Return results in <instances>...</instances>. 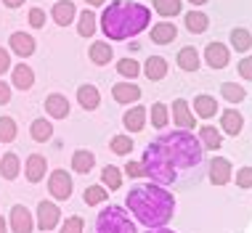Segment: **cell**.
Instances as JSON below:
<instances>
[{"mask_svg": "<svg viewBox=\"0 0 252 233\" xmlns=\"http://www.w3.org/2000/svg\"><path fill=\"white\" fill-rule=\"evenodd\" d=\"M239 74H242L244 80H252V56L239 61Z\"/></svg>", "mask_w": 252, "mask_h": 233, "instance_id": "cell-44", "label": "cell"}, {"mask_svg": "<svg viewBox=\"0 0 252 233\" xmlns=\"http://www.w3.org/2000/svg\"><path fill=\"white\" fill-rule=\"evenodd\" d=\"M11 101V85H5V82H0V106L8 104Z\"/></svg>", "mask_w": 252, "mask_h": 233, "instance_id": "cell-45", "label": "cell"}, {"mask_svg": "<svg viewBox=\"0 0 252 233\" xmlns=\"http://www.w3.org/2000/svg\"><path fill=\"white\" fill-rule=\"evenodd\" d=\"M231 45L236 48V51H250V45H252V35L247 29H242V27H236L234 32H231Z\"/></svg>", "mask_w": 252, "mask_h": 233, "instance_id": "cell-31", "label": "cell"}, {"mask_svg": "<svg viewBox=\"0 0 252 233\" xmlns=\"http://www.w3.org/2000/svg\"><path fill=\"white\" fill-rule=\"evenodd\" d=\"M83 231H85L83 217H66V223L61 225V233H83Z\"/></svg>", "mask_w": 252, "mask_h": 233, "instance_id": "cell-40", "label": "cell"}, {"mask_svg": "<svg viewBox=\"0 0 252 233\" xmlns=\"http://www.w3.org/2000/svg\"><path fill=\"white\" fill-rule=\"evenodd\" d=\"M45 112H48L53 119H66L69 116V101H66V95H59L53 93L45 98Z\"/></svg>", "mask_w": 252, "mask_h": 233, "instance_id": "cell-11", "label": "cell"}, {"mask_svg": "<svg viewBox=\"0 0 252 233\" xmlns=\"http://www.w3.org/2000/svg\"><path fill=\"white\" fill-rule=\"evenodd\" d=\"M152 19V11L135 0H114L101 16V29L109 40H127L144 32Z\"/></svg>", "mask_w": 252, "mask_h": 233, "instance_id": "cell-3", "label": "cell"}, {"mask_svg": "<svg viewBox=\"0 0 252 233\" xmlns=\"http://www.w3.org/2000/svg\"><path fill=\"white\" fill-rule=\"evenodd\" d=\"M127 209L135 215V220L146 228H162L173 220L175 215V199L159 183H146V186H133L125 199Z\"/></svg>", "mask_w": 252, "mask_h": 233, "instance_id": "cell-2", "label": "cell"}, {"mask_svg": "<svg viewBox=\"0 0 252 233\" xmlns=\"http://www.w3.org/2000/svg\"><path fill=\"white\" fill-rule=\"evenodd\" d=\"M152 125L154 127H167V106L165 104L152 106Z\"/></svg>", "mask_w": 252, "mask_h": 233, "instance_id": "cell-39", "label": "cell"}, {"mask_svg": "<svg viewBox=\"0 0 252 233\" xmlns=\"http://www.w3.org/2000/svg\"><path fill=\"white\" fill-rule=\"evenodd\" d=\"M173 119H175V125L183 127V130L194 127V114H191V109H189V104L183 98H178L173 104Z\"/></svg>", "mask_w": 252, "mask_h": 233, "instance_id": "cell-14", "label": "cell"}, {"mask_svg": "<svg viewBox=\"0 0 252 233\" xmlns=\"http://www.w3.org/2000/svg\"><path fill=\"white\" fill-rule=\"evenodd\" d=\"M236 186L239 188H252V167H242L236 173Z\"/></svg>", "mask_w": 252, "mask_h": 233, "instance_id": "cell-41", "label": "cell"}, {"mask_svg": "<svg viewBox=\"0 0 252 233\" xmlns=\"http://www.w3.org/2000/svg\"><path fill=\"white\" fill-rule=\"evenodd\" d=\"M3 3H5V5H8V8H19V5H22V3H24V0H3Z\"/></svg>", "mask_w": 252, "mask_h": 233, "instance_id": "cell-47", "label": "cell"}, {"mask_svg": "<svg viewBox=\"0 0 252 233\" xmlns=\"http://www.w3.org/2000/svg\"><path fill=\"white\" fill-rule=\"evenodd\" d=\"M93 164H96V156L88 151V148L74 151V156H72V170H74V173L85 175V173H91V170H93Z\"/></svg>", "mask_w": 252, "mask_h": 233, "instance_id": "cell-16", "label": "cell"}, {"mask_svg": "<svg viewBox=\"0 0 252 233\" xmlns=\"http://www.w3.org/2000/svg\"><path fill=\"white\" fill-rule=\"evenodd\" d=\"M122 170H125L130 177H144V164H141V162H127Z\"/></svg>", "mask_w": 252, "mask_h": 233, "instance_id": "cell-43", "label": "cell"}, {"mask_svg": "<svg viewBox=\"0 0 252 233\" xmlns=\"http://www.w3.org/2000/svg\"><path fill=\"white\" fill-rule=\"evenodd\" d=\"M242 125H244V119H242V114L236 112V109H228V112H223V116H220V127L226 130L228 135H239V133H242Z\"/></svg>", "mask_w": 252, "mask_h": 233, "instance_id": "cell-17", "label": "cell"}, {"mask_svg": "<svg viewBox=\"0 0 252 233\" xmlns=\"http://www.w3.org/2000/svg\"><path fill=\"white\" fill-rule=\"evenodd\" d=\"M199 143H202V148H220V133H218L215 127H210V125H204L199 130Z\"/></svg>", "mask_w": 252, "mask_h": 233, "instance_id": "cell-27", "label": "cell"}, {"mask_svg": "<svg viewBox=\"0 0 252 233\" xmlns=\"http://www.w3.org/2000/svg\"><path fill=\"white\" fill-rule=\"evenodd\" d=\"M19 170H22V164H19V156L8 151L3 154V159H0V175L5 177V180H13V177L19 175Z\"/></svg>", "mask_w": 252, "mask_h": 233, "instance_id": "cell-20", "label": "cell"}, {"mask_svg": "<svg viewBox=\"0 0 252 233\" xmlns=\"http://www.w3.org/2000/svg\"><path fill=\"white\" fill-rule=\"evenodd\" d=\"M220 95L226 101H231V104H239V101H244V87L234 85V82H223V85H220Z\"/></svg>", "mask_w": 252, "mask_h": 233, "instance_id": "cell-33", "label": "cell"}, {"mask_svg": "<svg viewBox=\"0 0 252 233\" xmlns=\"http://www.w3.org/2000/svg\"><path fill=\"white\" fill-rule=\"evenodd\" d=\"M11 85H16L19 90H30V87L35 85V72H32L27 64H19L16 69H13V82Z\"/></svg>", "mask_w": 252, "mask_h": 233, "instance_id": "cell-18", "label": "cell"}, {"mask_svg": "<svg viewBox=\"0 0 252 233\" xmlns=\"http://www.w3.org/2000/svg\"><path fill=\"white\" fill-rule=\"evenodd\" d=\"M74 19V3H69V0H61V3L53 5V22L66 27Z\"/></svg>", "mask_w": 252, "mask_h": 233, "instance_id": "cell-24", "label": "cell"}, {"mask_svg": "<svg viewBox=\"0 0 252 233\" xmlns=\"http://www.w3.org/2000/svg\"><path fill=\"white\" fill-rule=\"evenodd\" d=\"M101 183H104L109 191H117L122 186V173H120L117 167H112V164H106L104 173H101Z\"/></svg>", "mask_w": 252, "mask_h": 233, "instance_id": "cell-28", "label": "cell"}, {"mask_svg": "<svg viewBox=\"0 0 252 233\" xmlns=\"http://www.w3.org/2000/svg\"><path fill=\"white\" fill-rule=\"evenodd\" d=\"M77 32H80V35H83V37H91L93 35V32H96V16H93V13L91 11H83V13H80V24H77Z\"/></svg>", "mask_w": 252, "mask_h": 233, "instance_id": "cell-34", "label": "cell"}, {"mask_svg": "<svg viewBox=\"0 0 252 233\" xmlns=\"http://www.w3.org/2000/svg\"><path fill=\"white\" fill-rule=\"evenodd\" d=\"M30 133H32V138H35L37 143H45V141H51V135H53V125L48 119H35Z\"/></svg>", "mask_w": 252, "mask_h": 233, "instance_id": "cell-26", "label": "cell"}, {"mask_svg": "<svg viewBox=\"0 0 252 233\" xmlns=\"http://www.w3.org/2000/svg\"><path fill=\"white\" fill-rule=\"evenodd\" d=\"M11 51L16 53V56L27 58V56L35 53V40H32L30 35H24V32H13L11 35Z\"/></svg>", "mask_w": 252, "mask_h": 233, "instance_id": "cell-13", "label": "cell"}, {"mask_svg": "<svg viewBox=\"0 0 252 233\" xmlns=\"http://www.w3.org/2000/svg\"><path fill=\"white\" fill-rule=\"evenodd\" d=\"M175 35H178V29H175V24H170V22H159L157 27H152V40L159 43V45L173 43Z\"/></svg>", "mask_w": 252, "mask_h": 233, "instance_id": "cell-15", "label": "cell"}, {"mask_svg": "<svg viewBox=\"0 0 252 233\" xmlns=\"http://www.w3.org/2000/svg\"><path fill=\"white\" fill-rule=\"evenodd\" d=\"M5 231H8V223H5L3 217H0V233H5Z\"/></svg>", "mask_w": 252, "mask_h": 233, "instance_id": "cell-48", "label": "cell"}, {"mask_svg": "<svg viewBox=\"0 0 252 233\" xmlns=\"http://www.w3.org/2000/svg\"><path fill=\"white\" fill-rule=\"evenodd\" d=\"M154 8L159 16H178L181 13V0H154Z\"/></svg>", "mask_w": 252, "mask_h": 233, "instance_id": "cell-35", "label": "cell"}, {"mask_svg": "<svg viewBox=\"0 0 252 233\" xmlns=\"http://www.w3.org/2000/svg\"><path fill=\"white\" fill-rule=\"evenodd\" d=\"M13 138H16V122L11 116H0V141L11 143Z\"/></svg>", "mask_w": 252, "mask_h": 233, "instance_id": "cell-36", "label": "cell"}, {"mask_svg": "<svg viewBox=\"0 0 252 233\" xmlns=\"http://www.w3.org/2000/svg\"><path fill=\"white\" fill-rule=\"evenodd\" d=\"M144 72H146L149 80H165V74H167V61L162 58V56H152V58L146 61Z\"/></svg>", "mask_w": 252, "mask_h": 233, "instance_id": "cell-23", "label": "cell"}, {"mask_svg": "<svg viewBox=\"0 0 252 233\" xmlns=\"http://www.w3.org/2000/svg\"><path fill=\"white\" fill-rule=\"evenodd\" d=\"M8 66H11V56H8V51H3V48H0V74L8 72Z\"/></svg>", "mask_w": 252, "mask_h": 233, "instance_id": "cell-46", "label": "cell"}, {"mask_svg": "<svg viewBox=\"0 0 252 233\" xmlns=\"http://www.w3.org/2000/svg\"><path fill=\"white\" fill-rule=\"evenodd\" d=\"M30 24L40 29V27L45 24V11H43V8H32V11H30Z\"/></svg>", "mask_w": 252, "mask_h": 233, "instance_id": "cell-42", "label": "cell"}, {"mask_svg": "<svg viewBox=\"0 0 252 233\" xmlns=\"http://www.w3.org/2000/svg\"><path fill=\"white\" fill-rule=\"evenodd\" d=\"M189 3H194V5H202V3H207V0H189Z\"/></svg>", "mask_w": 252, "mask_h": 233, "instance_id": "cell-51", "label": "cell"}, {"mask_svg": "<svg viewBox=\"0 0 252 233\" xmlns=\"http://www.w3.org/2000/svg\"><path fill=\"white\" fill-rule=\"evenodd\" d=\"M109 148H112L114 154L125 156V154L133 148V141H130V135H114V138H112V143H109Z\"/></svg>", "mask_w": 252, "mask_h": 233, "instance_id": "cell-37", "label": "cell"}, {"mask_svg": "<svg viewBox=\"0 0 252 233\" xmlns=\"http://www.w3.org/2000/svg\"><path fill=\"white\" fill-rule=\"evenodd\" d=\"M91 61L93 64H109V61H112V45L109 43H93L91 45Z\"/></svg>", "mask_w": 252, "mask_h": 233, "instance_id": "cell-29", "label": "cell"}, {"mask_svg": "<svg viewBox=\"0 0 252 233\" xmlns=\"http://www.w3.org/2000/svg\"><path fill=\"white\" fill-rule=\"evenodd\" d=\"M106 196H109V191L104 186H91V188H85V204L88 207H96V204H104L106 202Z\"/></svg>", "mask_w": 252, "mask_h": 233, "instance_id": "cell-32", "label": "cell"}, {"mask_svg": "<svg viewBox=\"0 0 252 233\" xmlns=\"http://www.w3.org/2000/svg\"><path fill=\"white\" fill-rule=\"evenodd\" d=\"M85 3H91V5H104V0H85Z\"/></svg>", "mask_w": 252, "mask_h": 233, "instance_id": "cell-49", "label": "cell"}, {"mask_svg": "<svg viewBox=\"0 0 252 233\" xmlns=\"http://www.w3.org/2000/svg\"><path fill=\"white\" fill-rule=\"evenodd\" d=\"M210 180H213V186H226L231 180V162L223 159V156H213V162H210Z\"/></svg>", "mask_w": 252, "mask_h": 233, "instance_id": "cell-8", "label": "cell"}, {"mask_svg": "<svg viewBox=\"0 0 252 233\" xmlns=\"http://www.w3.org/2000/svg\"><path fill=\"white\" fill-rule=\"evenodd\" d=\"M112 95L117 104H133V101L141 98V87L138 85H130V82H117L112 87Z\"/></svg>", "mask_w": 252, "mask_h": 233, "instance_id": "cell-12", "label": "cell"}, {"mask_svg": "<svg viewBox=\"0 0 252 233\" xmlns=\"http://www.w3.org/2000/svg\"><path fill=\"white\" fill-rule=\"evenodd\" d=\"M178 64H181V69H186V72H196L199 69V53H196L194 48H181Z\"/></svg>", "mask_w": 252, "mask_h": 233, "instance_id": "cell-25", "label": "cell"}, {"mask_svg": "<svg viewBox=\"0 0 252 233\" xmlns=\"http://www.w3.org/2000/svg\"><path fill=\"white\" fill-rule=\"evenodd\" d=\"M59 220H61V209L53 202H40L37 204V228L43 233L53 231L59 225Z\"/></svg>", "mask_w": 252, "mask_h": 233, "instance_id": "cell-6", "label": "cell"}, {"mask_svg": "<svg viewBox=\"0 0 252 233\" xmlns=\"http://www.w3.org/2000/svg\"><path fill=\"white\" fill-rule=\"evenodd\" d=\"M96 233H138V231H135V223L130 220V215L117 204H112L104 212H98Z\"/></svg>", "mask_w": 252, "mask_h": 233, "instance_id": "cell-4", "label": "cell"}, {"mask_svg": "<svg viewBox=\"0 0 252 233\" xmlns=\"http://www.w3.org/2000/svg\"><path fill=\"white\" fill-rule=\"evenodd\" d=\"M202 143L194 138L189 130H175V133L159 135L154 143H149L144 151V175L149 180L170 186L178 177V170H191L202 162Z\"/></svg>", "mask_w": 252, "mask_h": 233, "instance_id": "cell-1", "label": "cell"}, {"mask_svg": "<svg viewBox=\"0 0 252 233\" xmlns=\"http://www.w3.org/2000/svg\"><path fill=\"white\" fill-rule=\"evenodd\" d=\"M194 112L202 116V119H210V116H215L218 112V104L213 95H196L194 98Z\"/></svg>", "mask_w": 252, "mask_h": 233, "instance_id": "cell-22", "label": "cell"}, {"mask_svg": "<svg viewBox=\"0 0 252 233\" xmlns=\"http://www.w3.org/2000/svg\"><path fill=\"white\" fill-rule=\"evenodd\" d=\"M32 228H35V220H32L30 209L24 204H16L11 209V231L13 233H32Z\"/></svg>", "mask_w": 252, "mask_h": 233, "instance_id": "cell-7", "label": "cell"}, {"mask_svg": "<svg viewBox=\"0 0 252 233\" xmlns=\"http://www.w3.org/2000/svg\"><path fill=\"white\" fill-rule=\"evenodd\" d=\"M207 16H204L202 11H191V13H186V27H189V32H194V35H199V32L207 29Z\"/></svg>", "mask_w": 252, "mask_h": 233, "instance_id": "cell-30", "label": "cell"}, {"mask_svg": "<svg viewBox=\"0 0 252 233\" xmlns=\"http://www.w3.org/2000/svg\"><path fill=\"white\" fill-rule=\"evenodd\" d=\"M204 58H207V64L213 66V69H223V66L228 64V48L223 43H210L204 48Z\"/></svg>", "mask_w": 252, "mask_h": 233, "instance_id": "cell-10", "label": "cell"}, {"mask_svg": "<svg viewBox=\"0 0 252 233\" xmlns=\"http://www.w3.org/2000/svg\"><path fill=\"white\" fill-rule=\"evenodd\" d=\"M45 170H48V162H45V156H40V154H32L30 159H27V164H24V175H27V180H30V183H40V180H43Z\"/></svg>", "mask_w": 252, "mask_h": 233, "instance_id": "cell-9", "label": "cell"}, {"mask_svg": "<svg viewBox=\"0 0 252 233\" xmlns=\"http://www.w3.org/2000/svg\"><path fill=\"white\" fill-rule=\"evenodd\" d=\"M48 191L53 194V199L59 202H66L72 196V177L66 170H53L51 177H48Z\"/></svg>", "mask_w": 252, "mask_h": 233, "instance_id": "cell-5", "label": "cell"}, {"mask_svg": "<svg viewBox=\"0 0 252 233\" xmlns=\"http://www.w3.org/2000/svg\"><path fill=\"white\" fill-rule=\"evenodd\" d=\"M77 101H80V106H83L85 112H93V109L98 106L101 95H98V90H96L93 85H80V90H77Z\"/></svg>", "mask_w": 252, "mask_h": 233, "instance_id": "cell-19", "label": "cell"}, {"mask_svg": "<svg viewBox=\"0 0 252 233\" xmlns=\"http://www.w3.org/2000/svg\"><path fill=\"white\" fill-rule=\"evenodd\" d=\"M117 72L122 74V77H138V72H141V66H138V61H133V58H122L120 64H117Z\"/></svg>", "mask_w": 252, "mask_h": 233, "instance_id": "cell-38", "label": "cell"}, {"mask_svg": "<svg viewBox=\"0 0 252 233\" xmlns=\"http://www.w3.org/2000/svg\"><path fill=\"white\" fill-rule=\"evenodd\" d=\"M149 233H173V231H167V228H159V231H152V228H149Z\"/></svg>", "mask_w": 252, "mask_h": 233, "instance_id": "cell-50", "label": "cell"}, {"mask_svg": "<svg viewBox=\"0 0 252 233\" xmlns=\"http://www.w3.org/2000/svg\"><path fill=\"white\" fill-rule=\"evenodd\" d=\"M144 125H146V109L133 106L130 112L125 114V127L130 130V133H138V130H144Z\"/></svg>", "mask_w": 252, "mask_h": 233, "instance_id": "cell-21", "label": "cell"}]
</instances>
